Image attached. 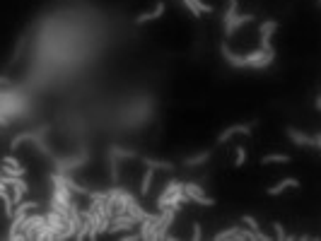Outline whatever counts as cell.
Wrapping results in <instances>:
<instances>
[{
    "label": "cell",
    "instance_id": "cell-1",
    "mask_svg": "<svg viewBox=\"0 0 321 241\" xmlns=\"http://www.w3.org/2000/svg\"><path fill=\"white\" fill-rule=\"evenodd\" d=\"M0 181L10 188V195H12V205H17L24 200L29 186L24 181V176H10V174H0Z\"/></svg>",
    "mask_w": 321,
    "mask_h": 241
},
{
    "label": "cell",
    "instance_id": "cell-2",
    "mask_svg": "<svg viewBox=\"0 0 321 241\" xmlns=\"http://www.w3.org/2000/svg\"><path fill=\"white\" fill-rule=\"evenodd\" d=\"M181 188H184V193L189 195V200H191V203L201 205V207H213V205H215V198H210V195H206L203 186L193 184V181H186V184H181Z\"/></svg>",
    "mask_w": 321,
    "mask_h": 241
},
{
    "label": "cell",
    "instance_id": "cell-3",
    "mask_svg": "<svg viewBox=\"0 0 321 241\" xmlns=\"http://www.w3.org/2000/svg\"><path fill=\"white\" fill-rule=\"evenodd\" d=\"M275 29H278V22L275 19H266L264 24H261V51L268 53V56H275V48H273V34H275Z\"/></svg>",
    "mask_w": 321,
    "mask_h": 241
},
{
    "label": "cell",
    "instance_id": "cell-4",
    "mask_svg": "<svg viewBox=\"0 0 321 241\" xmlns=\"http://www.w3.org/2000/svg\"><path fill=\"white\" fill-rule=\"evenodd\" d=\"M46 130H49V126H41L37 130H22L10 140V149H19V145H24V143H37L46 135Z\"/></svg>",
    "mask_w": 321,
    "mask_h": 241
},
{
    "label": "cell",
    "instance_id": "cell-5",
    "mask_svg": "<svg viewBox=\"0 0 321 241\" xmlns=\"http://www.w3.org/2000/svg\"><path fill=\"white\" fill-rule=\"evenodd\" d=\"M87 159H90V152H80L77 157L58 159V162H56V171H58V174H70V171H75V169L85 167V164H87Z\"/></svg>",
    "mask_w": 321,
    "mask_h": 241
},
{
    "label": "cell",
    "instance_id": "cell-6",
    "mask_svg": "<svg viewBox=\"0 0 321 241\" xmlns=\"http://www.w3.org/2000/svg\"><path fill=\"white\" fill-rule=\"evenodd\" d=\"M254 126H256V123H237V126H229V128H225L220 135H217V145H225L229 138H234V135H239V133L249 138L251 130H254Z\"/></svg>",
    "mask_w": 321,
    "mask_h": 241
},
{
    "label": "cell",
    "instance_id": "cell-7",
    "mask_svg": "<svg viewBox=\"0 0 321 241\" xmlns=\"http://www.w3.org/2000/svg\"><path fill=\"white\" fill-rule=\"evenodd\" d=\"M46 222L51 224V229L56 232V241H65V237H63V234H65V227H68V222H65V217H63L60 212H56V210L51 207V210L46 212Z\"/></svg>",
    "mask_w": 321,
    "mask_h": 241
},
{
    "label": "cell",
    "instance_id": "cell-8",
    "mask_svg": "<svg viewBox=\"0 0 321 241\" xmlns=\"http://www.w3.org/2000/svg\"><path fill=\"white\" fill-rule=\"evenodd\" d=\"M164 10H167V2L164 0H160L155 7H152L150 12H143V15H138L135 17V24H145V22H155V19H160L164 15Z\"/></svg>",
    "mask_w": 321,
    "mask_h": 241
},
{
    "label": "cell",
    "instance_id": "cell-9",
    "mask_svg": "<svg viewBox=\"0 0 321 241\" xmlns=\"http://www.w3.org/2000/svg\"><path fill=\"white\" fill-rule=\"evenodd\" d=\"M186 7H189V12L193 17H201V15H213V5L208 2H203V0H181Z\"/></svg>",
    "mask_w": 321,
    "mask_h": 241
},
{
    "label": "cell",
    "instance_id": "cell-10",
    "mask_svg": "<svg viewBox=\"0 0 321 241\" xmlns=\"http://www.w3.org/2000/svg\"><path fill=\"white\" fill-rule=\"evenodd\" d=\"M254 19H256L254 15H244V12L239 15V12H237V15H234V19H232L229 24H225V37H232V34L237 32V29H242L244 24H249V22H254Z\"/></svg>",
    "mask_w": 321,
    "mask_h": 241
},
{
    "label": "cell",
    "instance_id": "cell-11",
    "mask_svg": "<svg viewBox=\"0 0 321 241\" xmlns=\"http://www.w3.org/2000/svg\"><path fill=\"white\" fill-rule=\"evenodd\" d=\"M138 159H140L145 167H152L155 171H157V169H162V171H174V169H176L174 162H164V159H152V157H143V154H140Z\"/></svg>",
    "mask_w": 321,
    "mask_h": 241
},
{
    "label": "cell",
    "instance_id": "cell-12",
    "mask_svg": "<svg viewBox=\"0 0 321 241\" xmlns=\"http://www.w3.org/2000/svg\"><path fill=\"white\" fill-rule=\"evenodd\" d=\"M287 138L295 143V145H300V147H312V135H307V133H300L297 128H287Z\"/></svg>",
    "mask_w": 321,
    "mask_h": 241
},
{
    "label": "cell",
    "instance_id": "cell-13",
    "mask_svg": "<svg viewBox=\"0 0 321 241\" xmlns=\"http://www.w3.org/2000/svg\"><path fill=\"white\" fill-rule=\"evenodd\" d=\"M152 181H155V169L148 167V169H145V174H143V179H140V188H138L140 198H148V195H150Z\"/></svg>",
    "mask_w": 321,
    "mask_h": 241
},
{
    "label": "cell",
    "instance_id": "cell-14",
    "mask_svg": "<svg viewBox=\"0 0 321 241\" xmlns=\"http://www.w3.org/2000/svg\"><path fill=\"white\" fill-rule=\"evenodd\" d=\"M287 188H300V181H297V179H283V181H278L275 186H270L266 193H268V195H280Z\"/></svg>",
    "mask_w": 321,
    "mask_h": 241
},
{
    "label": "cell",
    "instance_id": "cell-15",
    "mask_svg": "<svg viewBox=\"0 0 321 241\" xmlns=\"http://www.w3.org/2000/svg\"><path fill=\"white\" fill-rule=\"evenodd\" d=\"M210 157H213V152H210V149H206V152H198V154H193V157H186V159H184V167H189V169L203 167Z\"/></svg>",
    "mask_w": 321,
    "mask_h": 241
},
{
    "label": "cell",
    "instance_id": "cell-16",
    "mask_svg": "<svg viewBox=\"0 0 321 241\" xmlns=\"http://www.w3.org/2000/svg\"><path fill=\"white\" fill-rule=\"evenodd\" d=\"M287 162H290V154H283V152H270L261 157V164H287Z\"/></svg>",
    "mask_w": 321,
    "mask_h": 241
},
{
    "label": "cell",
    "instance_id": "cell-17",
    "mask_svg": "<svg viewBox=\"0 0 321 241\" xmlns=\"http://www.w3.org/2000/svg\"><path fill=\"white\" fill-rule=\"evenodd\" d=\"M237 12H239V0H227V10H225V15H222V24H229Z\"/></svg>",
    "mask_w": 321,
    "mask_h": 241
},
{
    "label": "cell",
    "instance_id": "cell-18",
    "mask_svg": "<svg viewBox=\"0 0 321 241\" xmlns=\"http://www.w3.org/2000/svg\"><path fill=\"white\" fill-rule=\"evenodd\" d=\"M109 152H111V154H116L118 159H138V157H140V154H138V152H133V149L116 147V145H113V147H109Z\"/></svg>",
    "mask_w": 321,
    "mask_h": 241
},
{
    "label": "cell",
    "instance_id": "cell-19",
    "mask_svg": "<svg viewBox=\"0 0 321 241\" xmlns=\"http://www.w3.org/2000/svg\"><path fill=\"white\" fill-rule=\"evenodd\" d=\"M246 159H249V154H246L244 147H237V149H234V167H237V169L244 167Z\"/></svg>",
    "mask_w": 321,
    "mask_h": 241
},
{
    "label": "cell",
    "instance_id": "cell-20",
    "mask_svg": "<svg viewBox=\"0 0 321 241\" xmlns=\"http://www.w3.org/2000/svg\"><path fill=\"white\" fill-rule=\"evenodd\" d=\"M273 229H275V239H278V241L287 239V232H285V227L280 222H273Z\"/></svg>",
    "mask_w": 321,
    "mask_h": 241
},
{
    "label": "cell",
    "instance_id": "cell-21",
    "mask_svg": "<svg viewBox=\"0 0 321 241\" xmlns=\"http://www.w3.org/2000/svg\"><path fill=\"white\" fill-rule=\"evenodd\" d=\"M191 239H193V241H201V239H203V232H201V224H198V222L191 224Z\"/></svg>",
    "mask_w": 321,
    "mask_h": 241
},
{
    "label": "cell",
    "instance_id": "cell-22",
    "mask_svg": "<svg viewBox=\"0 0 321 241\" xmlns=\"http://www.w3.org/2000/svg\"><path fill=\"white\" fill-rule=\"evenodd\" d=\"M242 222H244L246 229H261V227H259V222H256V217H251V215H244V217H242Z\"/></svg>",
    "mask_w": 321,
    "mask_h": 241
},
{
    "label": "cell",
    "instance_id": "cell-23",
    "mask_svg": "<svg viewBox=\"0 0 321 241\" xmlns=\"http://www.w3.org/2000/svg\"><path fill=\"white\" fill-rule=\"evenodd\" d=\"M2 164H7V167H12V169L22 167V164H19V159H17V157H12V154H5V157H2Z\"/></svg>",
    "mask_w": 321,
    "mask_h": 241
},
{
    "label": "cell",
    "instance_id": "cell-24",
    "mask_svg": "<svg viewBox=\"0 0 321 241\" xmlns=\"http://www.w3.org/2000/svg\"><path fill=\"white\" fill-rule=\"evenodd\" d=\"M312 147L314 149L321 147V133H314V135H312Z\"/></svg>",
    "mask_w": 321,
    "mask_h": 241
},
{
    "label": "cell",
    "instance_id": "cell-25",
    "mask_svg": "<svg viewBox=\"0 0 321 241\" xmlns=\"http://www.w3.org/2000/svg\"><path fill=\"white\" fill-rule=\"evenodd\" d=\"M314 109H317V111L321 109V96H317V99H314Z\"/></svg>",
    "mask_w": 321,
    "mask_h": 241
}]
</instances>
